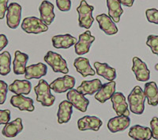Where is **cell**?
I'll list each match as a JSON object with an SVG mask.
<instances>
[{"instance_id":"obj_32","label":"cell","mask_w":158,"mask_h":140,"mask_svg":"<svg viewBox=\"0 0 158 140\" xmlns=\"http://www.w3.org/2000/svg\"><path fill=\"white\" fill-rule=\"evenodd\" d=\"M146 16L148 22L158 25V10L155 8L146 10Z\"/></svg>"},{"instance_id":"obj_5","label":"cell","mask_w":158,"mask_h":140,"mask_svg":"<svg viewBox=\"0 0 158 140\" xmlns=\"http://www.w3.org/2000/svg\"><path fill=\"white\" fill-rule=\"evenodd\" d=\"M21 26L26 33L38 34L48 30V26L36 17H28L24 18Z\"/></svg>"},{"instance_id":"obj_4","label":"cell","mask_w":158,"mask_h":140,"mask_svg":"<svg viewBox=\"0 0 158 140\" xmlns=\"http://www.w3.org/2000/svg\"><path fill=\"white\" fill-rule=\"evenodd\" d=\"M44 59L52 67V70L56 73L59 72L62 74H67L69 72L67 61L62 57L61 55L52 51H48L47 54L45 55Z\"/></svg>"},{"instance_id":"obj_8","label":"cell","mask_w":158,"mask_h":140,"mask_svg":"<svg viewBox=\"0 0 158 140\" xmlns=\"http://www.w3.org/2000/svg\"><path fill=\"white\" fill-rule=\"evenodd\" d=\"M67 101H70L74 108H77L80 112H85L87 111L88 106L89 104V101L85 95L79 93L77 90L72 89L67 93Z\"/></svg>"},{"instance_id":"obj_22","label":"cell","mask_w":158,"mask_h":140,"mask_svg":"<svg viewBox=\"0 0 158 140\" xmlns=\"http://www.w3.org/2000/svg\"><path fill=\"white\" fill-rule=\"evenodd\" d=\"M23 130L22 120L21 118L15 119L14 121L5 124L2 130V134L6 138H15Z\"/></svg>"},{"instance_id":"obj_38","label":"cell","mask_w":158,"mask_h":140,"mask_svg":"<svg viewBox=\"0 0 158 140\" xmlns=\"http://www.w3.org/2000/svg\"><path fill=\"white\" fill-rule=\"evenodd\" d=\"M8 45V39L4 34H0V52Z\"/></svg>"},{"instance_id":"obj_20","label":"cell","mask_w":158,"mask_h":140,"mask_svg":"<svg viewBox=\"0 0 158 140\" xmlns=\"http://www.w3.org/2000/svg\"><path fill=\"white\" fill-rule=\"evenodd\" d=\"M52 45L56 49H67L77 42V38L70 34L56 35L52 38Z\"/></svg>"},{"instance_id":"obj_28","label":"cell","mask_w":158,"mask_h":140,"mask_svg":"<svg viewBox=\"0 0 158 140\" xmlns=\"http://www.w3.org/2000/svg\"><path fill=\"white\" fill-rule=\"evenodd\" d=\"M107 6L108 10V16L115 23H118L121 15L123 14L122 5L118 0H107Z\"/></svg>"},{"instance_id":"obj_6","label":"cell","mask_w":158,"mask_h":140,"mask_svg":"<svg viewBox=\"0 0 158 140\" xmlns=\"http://www.w3.org/2000/svg\"><path fill=\"white\" fill-rule=\"evenodd\" d=\"M75 78L70 75H65L56 78L50 84V88L55 93H63L67 90L74 89L75 86Z\"/></svg>"},{"instance_id":"obj_19","label":"cell","mask_w":158,"mask_h":140,"mask_svg":"<svg viewBox=\"0 0 158 140\" xmlns=\"http://www.w3.org/2000/svg\"><path fill=\"white\" fill-rule=\"evenodd\" d=\"M73 104L69 101H63L59 105L57 112L58 123L59 124H67L71 119L73 113Z\"/></svg>"},{"instance_id":"obj_1","label":"cell","mask_w":158,"mask_h":140,"mask_svg":"<svg viewBox=\"0 0 158 140\" xmlns=\"http://www.w3.org/2000/svg\"><path fill=\"white\" fill-rule=\"evenodd\" d=\"M146 98L144 90L139 86H135L127 97L130 111L135 115H142L145 110Z\"/></svg>"},{"instance_id":"obj_25","label":"cell","mask_w":158,"mask_h":140,"mask_svg":"<svg viewBox=\"0 0 158 140\" xmlns=\"http://www.w3.org/2000/svg\"><path fill=\"white\" fill-rule=\"evenodd\" d=\"M74 66L77 71L82 75V77L87 76H94L96 74V70L92 68L90 66L89 60L86 58L78 57L74 59Z\"/></svg>"},{"instance_id":"obj_11","label":"cell","mask_w":158,"mask_h":140,"mask_svg":"<svg viewBox=\"0 0 158 140\" xmlns=\"http://www.w3.org/2000/svg\"><path fill=\"white\" fill-rule=\"evenodd\" d=\"M132 71L135 74V78L139 82H147L150 78V71L147 67V65L138 57L133 58V66Z\"/></svg>"},{"instance_id":"obj_33","label":"cell","mask_w":158,"mask_h":140,"mask_svg":"<svg viewBox=\"0 0 158 140\" xmlns=\"http://www.w3.org/2000/svg\"><path fill=\"white\" fill-rule=\"evenodd\" d=\"M9 90L7 83L2 80H0V104H3L6 100V95Z\"/></svg>"},{"instance_id":"obj_14","label":"cell","mask_w":158,"mask_h":140,"mask_svg":"<svg viewBox=\"0 0 158 140\" xmlns=\"http://www.w3.org/2000/svg\"><path fill=\"white\" fill-rule=\"evenodd\" d=\"M11 105L18 108L20 111H28L33 112L35 110L33 100L30 97H25V96L20 94V95L12 96L10 98Z\"/></svg>"},{"instance_id":"obj_15","label":"cell","mask_w":158,"mask_h":140,"mask_svg":"<svg viewBox=\"0 0 158 140\" xmlns=\"http://www.w3.org/2000/svg\"><path fill=\"white\" fill-rule=\"evenodd\" d=\"M96 19L98 22L100 29L107 35H115L118 32L116 25L108 15L105 14L97 15Z\"/></svg>"},{"instance_id":"obj_24","label":"cell","mask_w":158,"mask_h":140,"mask_svg":"<svg viewBox=\"0 0 158 140\" xmlns=\"http://www.w3.org/2000/svg\"><path fill=\"white\" fill-rule=\"evenodd\" d=\"M128 135L134 140H150L153 138L150 128L141 125H134L131 127Z\"/></svg>"},{"instance_id":"obj_10","label":"cell","mask_w":158,"mask_h":140,"mask_svg":"<svg viewBox=\"0 0 158 140\" xmlns=\"http://www.w3.org/2000/svg\"><path fill=\"white\" fill-rule=\"evenodd\" d=\"M114 111L118 116H130V110L126 97L121 92H115L111 97Z\"/></svg>"},{"instance_id":"obj_9","label":"cell","mask_w":158,"mask_h":140,"mask_svg":"<svg viewBox=\"0 0 158 140\" xmlns=\"http://www.w3.org/2000/svg\"><path fill=\"white\" fill-rule=\"evenodd\" d=\"M95 40V37L92 36L90 31L87 30L79 36L78 40L74 45L75 53L78 56L86 54L89 52L92 44Z\"/></svg>"},{"instance_id":"obj_31","label":"cell","mask_w":158,"mask_h":140,"mask_svg":"<svg viewBox=\"0 0 158 140\" xmlns=\"http://www.w3.org/2000/svg\"><path fill=\"white\" fill-rule=\"evenodd\" d=\"M146 45L151 49L153 54L158 56V36L157 35H149L147 37Z\"/></svg>"},{"instance_id":"obj_27","label":"cell","mask_w":158,"mask_h":140,"mask_svg":"<svg viewBox=\"0 0 158 140\" xmlns=\"http://www.w3.org/2000/svg\"><path fill=\"white\" fill-rule=\"evenodd\" d=\"M94 67L98 75L101 76L109 82L114 81L116 78V70L111 67L108 63H101L99 62L94 63Z\"/></svg>"},{"instance_id":"obj_29","label":"cell","mask_w":158,"mask_h":140,"mask_svg":"<svg viewBox=\"0 0 158 140\" xmlns=\"http://www.w3.org/2000/svg\"><path fill=\"white\" fill-rule=\"evenodd\" d=\"M144 93L147 98L149 105L156 106L158 104V87L155 82H149L145 84Z\"/></svg>"},{"instance_id":"obj_40","label":"cell","mask_w":158,"mask_h":140,"mask_svg":"<svg viewBox=\"0 0 158 140\" xmlns=\"http://www.w3.org/2000/svg\"><path fill=\"white\" fill-rule=\"evenodd\" d=\"M155 69H156V70H158V63L155 65Z\"/></svg>"},{"instance_id":"obj_30","label":"cell","mask_w":158,"mask_h":140,"mask_svg":"<svg viewBox=\"0 0 158 140\" xmlns=\"http://www.w3.org/2000/svg\"><path fill=\"white\" fill-rule=\"evenodd\" d=\"M11 56L10 52L6 51L0 54V74L2 76L10 74L11 68Z\"/></svg>"},{"instance_id":"obj_13","label":"cell","mask_w":158,"mask_h":140,"mask_svg":"<svg viewBox=\"0 0 158 140\" xmlns=\"http://www.w3.org/2000/svg\"><path fill=\"white\" fill-rule=\"evenodd\" d=\"M131 124V119L127 116H117L110 119L108 122V129L111 133L119 132V131H123L129 128Z\"/></svg>"},{"instance_id":"obj_21","label":"cell","mask_w":158,"mask_h":140,"mask_svg":"<svg viewBox=\"0 0 158 140\" xmlns=\"http://www.w3.org/2000/svg\"><path fill=\"white\" fill-rule=\"evenodd\" d=\"M28 61H29V56L27 54L18 50L16 51L15 54V59L13 61L14 73L17 75L25 74Z\"/></svg>"},{"instance_id":"obj_7","label":"cell","mask_w":158,"mask_h":140,"mask_svg":"<svg viewBox=\"0 0 158 140\" xmlns=\"http://www.w3.org/2000/svg\"><path fill=\"white\" fill-rule=\"evenodd\" d=\"M22 18V6L17 2H11L8 6L6 13V24L10 29H17Z\"/></svg>"},{"instance_id":"obj_12","label":"cell","mask_w":158,"mask_h":140,"mask_svg":"<svg viewBox=\"0 0 158 140\" xmlns=\"http://www.w3.org/2000/svg\"><path fill=\"white\" fill-rule=\"evenodd\" d=\"M102 124V121L98 117L94 116H85L77 121V128L79 131H81L87 130L98 131Z\"/></svg>"},{"instance_id":"obj_36","label":"cell","mask_w":158,"mask_h":140,"mask_svg":"<svg viewBox=\"0 0 158 140\" xmlns=\"http://www.w3.org/2000/svg\"><path fill=\"white\" fill-rule=\"evenodd\" d=\"M10 121V111L9 109H0V125L6 124Z\"/></svg>"},{"instance_id":"obj_2","label":"cell","mask_w":158,"mask_h":140,"mask_svg":"<svg viewBox=\"0 0 158 140\" xmlns=\"http://www.w3.org/2000/svg\"><path fill=\"white\" fill-rule=\"evenodd\" d=\"M50 85L46 80L40 79L34 87V91L36 95V101L40 102L44 107H51L56 101V97L51 92Z\"/></svg>"},{"instance_id":"obj_34","label":"cell","mask_w":158,"mask_h":140,"mask_svg":"<svg viewBox=\"0 0 158 140\" xmlns=\"http://www.w3.org/2000/svg\"><path fill=\"white\" fill-rule=\"evenodd\" d=\"M57 7L59 11L63 12H67L71 8V1L70 0H56Z\"/></svg>"},{"instance_id":"obj_3","label":"cell","mask_w":158,"mask_h":140,"mask_svg":"<svg viewBox=\"0 0 158 140\" xmlns=\"http://www.w3.org/2000/svg\"><path fill=\"white\" fill-rule=\"evenodd\" d=\"M94 6L89 5L85 0H81L78 7L77 8V12L78 15V24L81 28L90 29L94 22L93 17Z\"/></svg>"},{"instance_id":"obj_16","label":"cell","mask_w":158,"mask_h":140,"mask_svg":"<svg viewBox=\"0 0 158 140\" xmlns=\"http://www.w3.org/2000/svg\"><path fill=\"white\" fill-rule=\"evenodd\" d=\"M40 20L48 26L55 19L54 5L48 0H44L39 7Z\"/></svg>"},{"instance_id":"obj_18","label":"cell","mask_w":158,"mask_h":140,"mask_svg":"<svg viewBox=\"0 0 158 140\" xmlns=\"http://www.w3.org/2000/svg\"><path fill=\"white\" fill-rule=\"evenodd\" d=\"M47 73V66L42 63H38L36 64H32L26 66L25 78L27 80L33 78H40L46 75Z\"/></svg>"},{"instance_id":"obj_26","label":"cell","mask_w":158,"mask_h":140,"mask_svg":"<svg viewBox=\"0 0 158 140\" xmlns=\"http://www.w3.org/2000/svg\"><path fill=\"white\" fill-rule=\"evenodd\" d=\"M32 90V84L27 79L15 80L9 86V90L16 95H28Z\"/></svg>"},{"instance_id":"obj_37","label":"cell","mask_w":158,"mask_h":140,"mask_svg":"<svg viewBox=\"0 0 158 140\" xmlns=\"http://www.w3.org/2000/svg\"><path fill=\"white\" fill-rule=\"evenodd\" d=\"M9 0H0V20L3 19L8 9Z\"/></svg>"},{"instance_id":"obj_23","label":"cell","mask_w":158,"mask_h":140,"mask_svg":"<svg viewBox=\"0 0 158 140\" xmlns=\"http://www.w3.org/2000/svg\"><path fill=\"white\" fill-rule=\"evenodd\" d=\"M102 86L103 83H101V80L97 78L90 81H83L76 90L83 95L91 96L97 93Z\"/></svg>"},{"instance_id":"obj_17","label":"cell","mask_w":158,"mask_h":140,"mask_svg":"<svg viewBox=\"0 0 158 140\" xmlns=\"http://www.w3.org/2000/svg\"><path fill=\"white\" fill-rule=\"evenodd\" d=\"M115 87H116V83L114 81L104 83L101 86V88L96 93L95 99L100 103L104 104L108 100L111 99L112 95L115 93Z\"/></svg>"},{"instance_id":"obj_39","label":"cell","mask_w":158,"mask_h":140,"mask_svg":"<svg viewBox=\"0 0 158 140\" xmlns=\"http://www.w3.org/2000/svg\"><path fill=\"white\" fill-rule=\"evenodd\" d=\"M118 1L120 2L121 5L127 6V7H131L135 2V0H118Z\"/></svg>"},{"instance_id":"obj_35","label":"cell","mask_w":158,"mask_h":140,"mask_svg":"<svg viewBox=\"0 0 158 140\" xmlns=\"http://www.w3.org/2000/svg\"><path fill=\"white\" fill-rule=\"evenodd\" d=\"M150 129L154 139L158 140V117H153L150 121Z\"/></svg>"}]
</instances>
